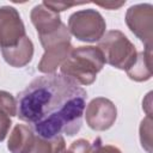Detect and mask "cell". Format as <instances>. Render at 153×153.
<instances>
[{
	"label": "cell",
	"mask_w": 153,
	"mask_h": 153,
	"mask_svg": "<svg viewBox=\"0 0 153 153\" xmlns=\"http://www.w3.org/2000/svg\"><path fill=\"white\" fill-rule=\"evenodd\" d=\"M86 98V91L61 73L45 74L18 94L17 116L41 137L73 136L81 128Z\"/></svg>",
	"instance_id": "obj_1"
},
{
	"label": "cell",
	"mask_w": 153,
	"mask_h": 153,
	"mask_svg": "<svg viewBox=\"0 0 153 153\" xmlns=\"http://www.w3.org/2000/svg\"><path fill=\"white\" fill-rule=\"evenodd\" d=\"M105 65L104 56L98 47H78L73 48L69 56L61 65V74L78 84L87 86L93 84L97 73Z\"/></svg>",
	"instance_id": "obj_2"
},
{
	"label": "cell",
	"mask_w": 153,
	"mask_h": 153,
	"mask_svg": "<svg viewBox=\"0 0 153 153\" xmlns=\"http://www.w3.org/2000/svg\"><path fill=\"white\" fill-rule=\"evenodd\" d=\"M98 42V48L110 66L127 71L135 62L137 56L135 45L120 30L108 31Z\"/></svg>",
	"instance_id": "obj_3"
},
{
	"label": "cell",
	"mask_w": 153,
	"mask_h": 153,
	"mask_svg": "<svg viewBox=\"0 0 153 153\" xmlns=\"http://www.w3.org/2000/svg\"><path fill=\"white\" fill-rule=\"evenodd\" d=\"M41 44L44 48V54L37 65L39 72L45 74L55 73L57 67L69 56L73 47L71 44V33L65 24L55 32L39 37Z\"/></svg>",
	"instance_id": "obj_4"
},
{
	"label": "cell",
	"mask_w": 153,
	"mask_h": 153,
	"mask_svg": "<svg viewBox=\"0 0 153 153\" xmlns=\"http://www.w3.org/2000/svg\"><path fill=\"white\" fill-rule=\"evenodd\" d=\"M106 24L103 16L96 10H80L71 14L68 31L81 42H97L105 33Z\"/></svg>",
	"instance_id": "obj_5"
},
{
	"label": "cell",
	"mask_w": 153,
	"mask_h": 153,
	"mask_svg": "<svg viewBox=\"0 0 153 153\" xmlns=\"http://www.w3.org/2000/svg\"><path fill=\"white\" fill-rule=\"evenodd\" d=\"M126 23L129 30L146 45V49H152L153 6L151 4L130 6L126 13Z\"/></svg>",
	"instance_id": "obj_6"
},
{
	"label": "cell",
	"mask_w": 153,
	"mask_h": 153,
	"mask_svg": "<svg viewBox=\"0 0 153 153\" xmlns=\"http://www.w3.org/2000/svg\"><path fill=\"white\" fill-rule=\"evenodd\" d=\"M87 126L97 131H104L111 128L117 118V109L115 104L104 97L92 99L85 110Z\"/></svg>",
	"instance_id": "obj_7"
},
{
	"label": "cell",
	"mask_w": 153,
	"mask_h": 153,
	"mask_svg": "<svg viewBox=\"0 0 153 153\" xmlns=\"http://www.w3.org/2000/svg\"><path fill=\"white\" fill-rule=\"evenodd\" d=\"M25 36V26L18 11L12 6L0 7V47H14Z\"/></svg>",
	"instance_id": "obj_8"
},
{
	"label": "cell",
	"mask_w": 153,
	"mask_h": 153,
	"mask_svg": "<svg viewBox=\"0 0 153 153\" xmlns=\"http://www.w3.org/2000/svg\"><path fill=\"white\" fill-rule=\"evenodd\" d=\"M31 22L37 30L38 37L50 35L62 25L60 14L45 7L43 4L36 5L30 13Z\"/></svg>",
	"instance_id": "obj_9"
},
{
	"label": "cell",
	"mask_w": 153,
	"mask_h": 153,
	"mask_svg": "<svg viewBox=\"0 0 153 153\" xmlns=\"http://www.w3.org/2000/svg\"><path fill=\"white\" fill-rule=\"evenodd\" d=\"M1 54L4 60L10 66L16 68L24 67L31 61L33 56L32 41L27 36H25L19 41L17 45L10 48H1Z\"/></svg>",
	"instance_id": "obj_10"
},
{
	"label": "cell",
	"mask_w": 153,
	"mask_h": 153,
	"mask_svg": "<svg viewBox=\"0 0 153 153\" xmlns=\"http://www.w3.org/2000/svg\"><path fill=\"white\" fill-rule=\"evenodd\" d=\"M35 137L36 135L30 126L16 124L10 135L7 148L11 153H27L35 142Z\"/></svg>",
	"instance_id": "obj_11"
},
{
	"label": "cell",
	"mask_w": 153,
	"mask_h": 153,
	"mask_svg": "<svg viewBox=\"0 0 153 153\" xmlns=\"http://www.w3.org/2000/svg\"><path fill=\"white\" fill-rule=\"evenodd\" d=\"M128 76L134 81H146L152 76V49L137 53L136 60L127 71Z\"/></svg>",
	"instance_id": "obj_12"
},
{
	"label": "cell",
	"mask_w": 153,
	"mask_h": 153,
	"mask_svg": "<svg viewBox=\"0 0 153 153\" xmlns=\"http://www.w3.org/2000/svg\"><path fill=\"white\" fill-rule=\"evenodd\" d=\"M66 142L62 135L53 139H44L38 135L35 137V142L27 153H65Z\"/></svg>",
	"instance_id": "obj_13"
},
{
	"label": "cell",
	"mask_w": 153,
	"mask_h": 153,
	"mask_svg": "<svg viewBox=\"0 0 153 153\" xmlns=\"http://www.w3.org/2000/svg\"><path fill=\"white\" fill-rule=\"evenodd\" d=\"M152 116H147L145 120H142L140 126V140L142 147L148 152L152 153Z\"/></svg>",
	"instance_id": "obj_14"
},
{
	"label": "cell",
	"mask_w": 153,
	"mask_h": 153,
	"mask_svg": "<svg viewBox=\"0 0 153 153\" xmlns=\"http://www.w3.org/2000/svg\"><path fill=\"white\" fill-rule=\"evenodd\" d=\"M0 110L10 117L17 116V99L6 91H0Z\"/></svg>",
	"instance_id": "obj_15"
},
{
	"label": "cell",
	"mask_w": 153,
	"mask_h": 153,
	"mask_svg": "<svg viewBox=\"0 0 153 153\" xmlns=\"http://www.w3.org/2000/svg\"><path fill=\"white\" fill-rule=\"evenodd\" d=\"M88 153H122L117 147L112 145H104L100 137H97L90 146Z\"/></svg>",
	"instance_id": "obj_16"
},
{
	"label": "cell",
	"mask_w": 153,
	"mask_h": 153,
	"mask_svg": "<svg viewBox=\"0 0 153 153\" xmlns=\"http://www.w3.org/2000/svg\"><path fill=\"white\" fill-rule=\"evenodd\" d=\"M91 143L85 139H79L69 146L68 149L65 151V153H88Z\"/></svg>",
	"instance_id": "obj_17"
},
{
	"label": "cell",
	"mask_w": 153,
	"mask_h": 153,
	"mask_svg": "<svg viewBox=\"0 0 153 153\" xmlns=\"http://www.w3.org/2000/svg\"><path fill=\"white\" fill-rule=\"evenodd\" d=\"M42 4H43L45 7L50 8L51 11L59 13V12H61V11H65V10L72 7V6L82 5V4H85V2H62V1H57V2H56V1H43Z\"/></svg>",
	"instance_id": "obj_18"
},
{
	"label": "cell",
	"mask_w": 153,
	"mask_h": 153,
	"mask_svg": "<svg viewBox=\"0 0 153 153\" xmlns=\"http://www.w3.org/2000/svg\"><path fill=\"white\" fill-rule=\"evenodd\" d=\"M11 124H12V121L10 116L0 110V142L4 141L5 137L7 136Z\"/></svg>",
	"instance_id": "obj_19"
},
{
	"label": "cell",
	"mask_w": 153,
	"mask_h": 153,
	"mask_svg": "<svg viewBox=\"0 0 153 153\" xmlns=\"http://www.w3.org/2000/svg\"><path fill=\"white\" fill-rule=\"evenodd\" d=\"M124 2L126 1H120V2H116V1L115 2L114 1H105V2H96V4L99 5V6H102V7H104V8H108V10H117L121 6H123Z\"/></svg>",
	"instance_id": "obj_20"
}]
</instances>
